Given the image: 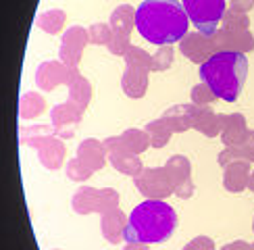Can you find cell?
<instances>
[{
    "instance_id": "7c38bea8",
    "label": "cell",
    "mask_w": 254,
    "mask_h": 250,
    "mask_svg": "<svg viewBox=\"0 0 254 250\" xmlns=\"http://www.w3.org/2000/svg\"><path fill=\"white\" fill-rule=\"evenodd\" d=\"M83 111L79 107H75L71 100L69 102H63V104H57L55 109L50 111V121H52V129L59 138H71L73 135V129H67L65 125H75L79 123Z\"/></svg>"
},
{
    "instance_id": "1f68e13d",
    "label": "cell",
    "mask_w": 254,
    "mask_h": 250,
    "mask_svg": "<svg viewBox=\"0 0 254 250\" xmlns=\"http://www.w3.org/2000/svg\"><path fill=\"white\" fill-rule=\"evenodd\" d=\"M221 27L227 29H248V17L244 13H236V10H225L223 21H221Z\"/></svg>"
},
{
    "instance_id": "603a6c76",
    "label": "cell",
    "mask_w": 254,
    "mask_h": 250,
    "mask_svg": "<svg viewBox=\"0 0 254 250\" xmlns=\"http://www.w3.org/2000/svg\"><path fill=\"white\" fill-rule=\"evenodd\" d=\"M144 131L150 135V146L152 148H163V146L169 144V140H171V135H173V129L169 127V123L163 117L150 121L146 125Z\"/></svg>"
},
{
    "instance_id": "8d00e7d4",
    "label": "cell",
    "mask_w": 254,
    "mask_h": 250,
    "mask_svg": "<svg viewBox=\"0 0 254 250\" xmlns=\"http://www.w3.org/2000/svg\"><path fill=\"white\" fill-rule=\"evenodd\" d=\"M234 161H244V156H242L240 148H227V146H225V148L221 150V154H219V165L225 169V167L229 163H234Z\"/></svg>"
},
{
    "instance_id": "7a4b0ae2",
    "label": "cell",
    "mask_w": 254,
    "mask_h": 250,
    "mask_svg": "<svg viewBox=\"0 0 254 250\" xmlns=\"http://www.w3.org/2000/svg\"><path fill=\"white\" fill-rule=\"evenodd\" d=\"M248 75V59L244 52L219 50L200 65V79L225 102H236Z\"/></svg>"
},
{
    "instance_id": "8992f818",
    "label": "cell",
    "mask_w": 254,
    "mask_h": 250,
    "mask_svg": "<svg viewBox=\"0 0 254 250\" xmlns=\"http://www.w3.org/2000/svg\"><path fill=\"white\" fill-rule=\"evenodd\" d=\"M133 182L137 186L146 200H163L169 194H173V184L171 177H169L165 167H148L142 169L140 175L133 177Z\"/></svg>"
},
{
    "instance_id": "4dcf8cb0",
    "label": "cell",
    "mask_w": 254,
    "mask_h": 250,
    "mask_svg": "<svg viewBox=\"0 0 254 250\" xmlns=\"http://www.w3.org/2000/svg\"><path fill=\"white\" fill-rule=\"evenodd\" d=\"M88 36H90V44H109L111 38H113V29L111 25H104V23H94L88 29Z\"/></svg>"
},
{
    "instance_id": "6da1fadb",
    "label": "cell",
    "mask_w": 254,
    "mask_h": 250,
    "mask_svg": "<svg viewBox=\"0 0 254 250\" xmlns=\"http://www.w3.org/2000/svg\"><path fill=\"white\" fill-rule=\"evenodd\" d=\"M190 19L177 0H144L135 8V27L140 36L156 46H171L188 34Z\"/></svg>"
},
{
    "instance_id": "d6a6232c",
    "label": "cell",
    "mask_w": 254,
    "mask_h": 250,
    "mask_svg": "<svg viewBox=\"0 0 254 250\" xmlns=\"http://www.w3.org/2000/svg\"><path fill=\"white\" fill-rule=\"evenodd\" d=\"M113 208H119V194L111 190V188H104L100 190V206H98V213H109Z\"/></svg>"
},
{
    "instance_id": "30bf717a",
    "label": "cell",
    "mask_w": 254,
    "mask_h": 250,
    "mask_svg": "<svg viewBox=\"0 0 254 250\" xmlns=\"http://www.w3.org/2000/svg\"><path fill=\"white\" fill-rule=\"evenodd\" d=\"M179 50L192 62L202 65L210 55L217 52V42H215V36H204V34H200V31H196V34L184 36V40L179 42Z\"/></svg>"
},
{
    "instance_id": "44dd1931",
    "label": "cell",
    "mask_w": 254,
    "mask_h": 250,
    "mask_svg": "<svg viewBox=\"0 0 254 250\" xmlns=\"http://www.w3.org/2000/svg\"><path fill=\"white\" fill-rule=\"evenodd\" d=\"M135 23V13H133V6L129 4H121L117 6V10L111 15V29H113V36H121V38H129L131 29Z\"/></svg>"
},
{
    "instance_id": "8fae6325",
    "label": "cell",
    "mask_w": 254,
    "mask_h": 250,
    "mask_svg": "<svg viewBox=\"0 0 254 250\" xmlns=\"http://www.w3.org/2000/svg\"><path fill=\"white\" fill-rule=\"evenodd\" d=\"M88 42H90V36L83 27H69L67 34L61 40V50H59L61 61L69 67H77Z\"/></svg>"
},
{
    "instance_id": "d6986e66",
    "label": "cell",
    "mask_w": 254,
    "mask_h": 250,
    "mask_svg": "<svg viewBox=\"0 0 254 250\" xmlns=\"http://www.w3.org/2000/svg\"><path fill=\"white\" fill-rule=\"evenodd\" d=\"M148 69L127 65L121 77V88L129 98H142L148 90Z\"/></svg>"
},
{
    "instance_id": "9c48e42d",
    "label": "cell",
    "mask_w": 254,
    "mask_h": 250,
    "mask_svg": "<svg viewBox=\"0 0 254 250\" xmlns=\"http://www.w3.org/2000/svg\"><path fill=\"white\" fill-rule=\"evenodd\" d=\"M79 75L77 67H69L63 61H48L42 62L36 71V83L40 90H52L59 83H67L71 86V81Z\"/></svg>"
},
{
    "instance_id": "5b68a950",
    "label": "cell",
    "mask_w": 254,
    "mask_h": 250,
    "mask_svg": "<svg viewBox=\"0 0 254 250\" xmlns=\"http://www.w3.org/2000/svg\"><path fill=\"white\" fill-rule=\"evenodd\" d=\"M188 19L198 27L200 34L213 36L225 15V0H182Z\"/></svg>"
},
{
    "instance_id": "f1b7e54d",
    "label": "cell",
    "mask_w": 254,
    "mask_h": 250,
    "mask_svg": "<svg viewBox=\"0 0 254 250\" xmlns=\"http://www.w3.org/2000/svg\"><path fill=\"white\" fill-rule=\"evenodd\" d=\"M125 65H131V67H142V69H148L150 71V61L152 57L148 55L146 50L137 48V46H129V50L125 52Z\"/></svg>"
},
{
    "instance_id": "83f0119b",
    "label": "cell",
    "mask_w": 254,
    "mask_h": 250,
    "mask_svg": "<svg viewBox=\"0 0 254 250\" xmlns=\"http://www.w3.org/2000/svg\"><path fill=\"white\" fill-rule=\"evenodd\" d=\"M173 65V46H161L150 61V71H167Z\"/></svg>"
},
{
    "instance_id": "ba28073f",
    "label": "cell",
    "mask_w": 254,
    "mask_h": 250,
    "mask_svg": "<svg viewBox=\"0 0 254 250\" xmlns=\"http://www.w3.org/2000/svg\"><path fill=\"white\" fill-rule=\"evenodd\" d=\"M104 144V148H107V156H109V163L115 167L117 171L125 173V175H140L142 173V161H140V156H137L135 152L131 150H127L125 146L121 144V138L117 135V138H107L102 142Z\"/></svg>"
},
{
    "instance_id": "74e56055",
    "label": "cell",
    "mask_w": 254,
    "mask_h": 250,
    "mask_svg": "<svg viewBox=\"0 0 254 250\" xmlns=\"http://www.w3.org/2000/svg\"><path fill=\"white\" fill-rule=\"evenodd\" d=\"M238 148H240L242 156H244V161L254 163V131H250L248 140H246L244 144H242V146H238Z\"/></svg>"
},
{
    "instance_id": "3957f363",
    "label": "cell",
    "mask_w": 254,
    "mask_h": 250,
    "mask_svg": "<svg viewBox=\"0 0 254 250\" xmlns=\"http://www.w3.org/2000/svg\"><path fill=\"white\" fill-rule=\"evenodd\" d=\"M177 215L165 200H144L127 217L123 240L129 244H158L171 238Z\"/></svg>"
},
{
    "instance_id": "52a82bcc",
    "label": "cell",
    "mask_w": 254,
    "mask_h": 250,
    "mask_svg": "<svg viewBox=\"0 0 254 250\" xmlns=\"http://www.w3.org/2000/svg\"><path fill=\"white\" fill-rule=\"evenodd\" d=\"M165 169L171 177V184H173V194L177 198H182V200H188V198H192L196 186H194V180H192V165L186 156L182 154H175L171 159L167 161Z\"/></svg>"
},
{
    "instance_id": "484cf974",
    "label": "cell",
    "mask_w": 254,
    "mask_h": 250,
    "mask_svg": "<svg viewBox=\"0 0 254 250\" xmlns=\"http://www.w3.org/2000/svg\"><path fill=\"white\" fill-rule=\"evenodd\" d=\"M119 138H121V144L125 146V148L135 152V154L144 152L148 146H150V135H148L146 131H142V129H125Z\"/></svg>"
},
{
    "instance_id": "cb8c5ba5",
    "label": "cell",
    "mask_w": 254,
    "mask_h": 250,
    "mask_svg": "<svg viewBox=\"0 0 254 250\" xmlns=\"http://www.w3.org/2000/svg\"><path fill=\"white\" fill-rule=\"evenodd\" d=\"M90 98H92V86H90V81L86 77L77 75L75 79L71 81V86H69V100L75 104V107H79L81 111H86V107L90 104Z\"/></svg>"
},
{
    "instance_id": "ee69618b",
    "label": "cell",
    "mask_w": 254,
    "mask_h": 250,
    "mask_svg": "<svg viewBox=\"0 0 254 250\" xmlns=\"http://www.w3.org/2000/svg\"><path fill=\"white\" fill-rule=\"evenodd\" d=\"M252 229H254V221H252Z\"/></svg>"
},
{
    "instance_id": "836d02e7",
    "label": "cell",
    "mask_w": 254,
    "mask_h": 250,
    "mask_svg": "<svg viewBox=\"0 0 254 250\" xmlns=\"http://www.w3.org/2000/svg\"><path fill=\"white\" fill-rule=\"evenodd\" d=\"M67 175L71 177V180H75V182H86L88 177L92 175V171L79 159H71L67 163Z\"/></svg>"
},
{
    "instance_id": "7402d4cb",
    "label": "cell",
    "mask_w": 254,
    "mask_h": 250,
    "mask_svg": "<svg viewBox=\"0 0 254 250\" xmlns=\"http://www.w3.org/2000/svg\"><path fill=\"white\" fill-rule=\"evenodd\" d=\"M100 206V190H94L90 186H83L73 196V208L79 215H90V213H98Z\"/></svg>"
},
{
    "instance_id": "2e32d148",
    "label": "cell",
    "mask_w": 254,
    "mask_h": 250,
    "mask_svg": "<svg viewBox=\"0 0 254 250\" xmlns=\"http://www.w3.org/2000/svg\"><path fill=\"white\" fill-rule=\"evenodd\" d=\"M196 104H175V107H169L163 113V119L169 123V127L173 129V133H184L188 129H192V121L196 115Z\"/></svg>"
},
{
    "instance_id": "b9f144b4",
    "label": "cell",
    "mask_w": 254,
    "mask_h": 250,
    "mask_svg": "<svg viewBox=\"0 0 254 250\" xmlns=\"http://www.w3.org/2000/svg\"><path fill=\"white\" fill-rule=\"evenodd\" d=\"M248 190L250 192H254V171L250 173V177H248Z\"/></svg>"
},
{
    "instance_id": "ac0fdd59",
    "label": "cell",
    "mask_w": 254,
    "mask_h": 250,
    "mask_svg": "<svg viewBox=\"0 0 254 250\" xmlns=\"http://www.w3.org/2000/svg\"><path fill=\"white\" fill-rule=\"evenodd\" d=\"M248 177H250V161H234L225 167L223 173V186L227 192L240 194L248 188Z\"/></svg>"
},
{
    "instance_id": "7bdbcfd3",
    "label": "cell",
    "mask_w": 254,
    "mask_h": 250,
    "mask_svg": "<svg viewBox=\"0 0 254 250\" xmlns=\"http://www.w3.org/2000/svg\"><path fill=\"white\" fill-rule=\"evenodd\" d=\"M250 250H254V242H252V244H250Z\"/></svg>"
},
{
    "instance_id": "d590c367",
    "label": "cell",
    "mask_w": 254,
    "mask_h": 250,
    "mask_svg": "<svg viewBox=\"0 0 254 250\" xmlns=\"http://www.w3.org/2000/svg\"><path fill=\"white\" fill-rule=\"evenodd\" d=\"M182 250H215V242L208 236H198L192 242H188Z\"/></svg>"
},
{
    "instance_id": "e575fe53",
    "label": "cell",
    "mask_w": 254,
    "mask_h": 250,
    "mask_svg": "<svg viewBox=\"0 0 254 250\" xmlns=\"http://www.w3.org/2000/svg\"><path fill=\"white\" fill-rule=\"evenodd\" d=\"M109 50L113 52V55H117V57H125V52L129 50V38H121V36H113L111 42H109Z\"/></svg>"
},
{
    "instance_id": "277c9868",
    "label": "cell",
    "mask_w": 254,
    "mask_h": 250,
    "mask_svg": "<svg viewBox=\"0 0 254 250\" xmlns=\"http://www.w3.org/2000/svg\"><path fill=\"white\" fill-rule=\"evenodd\" d=\"M21 142L38 148L40 161L46 169H59L65 159V144L59 135H52L48 125H34L21 129Z\"/></svg>"
},
{
    "instance_id": "ffe728a7",
    "label": "cell",
    "mask_w": 254,
    "mask_h": 250,
    "mask_svg": "<svg viewBox=\"0 0 254 250\" xmlns=\"http://www.w3.org/2000/svg\"><path fill=\"white\" fill-rule=\"evenodd\" d=\"M125 225H127V217L119 208H113V211L102 215V236L107 238L111 244L121 242V238L125 234Z\"/></svg>"
},
{
    "instance_id": "f546056e",
    "label": "cell",
    "mask_w": 254,
    "mask_h": 250,
    "mask_svg": "<svg viewBox=\"0 0 254 250\" xmlns=\"http://www.w3.org/2000/svg\"><path fill=\"white\" fill-rule=\"evenodd\" d=\"M213 100H217L215 96V92L210 90L204 81H200L198 86L192 88V102L196 104V107H208Z\"/></svg>"
},
{
    "instance_id": "4fadbf2b",
    "label": "cell",
    "mask_w": 254,
    "mask_h": 250,
    "mask_svg": "<svg viewBox=\"0 0 254 250\" xmlns=\"http://www.w3.org/2000/svg\"><path fill=\"white\" fill-rule=\"evenodd\" d=\"M215 36L217 42V52L219 50H236V52H246L254 48V36L248 29H227L219 27Z\"/></svg>"
},
{
    "instance_id": "e0dca14e",
    "label": "cell",
    "mask_w": 254,
    "mask_h": 250,
    "mask_svg": "<svg viewBox=\"0 0 254 250\" xmlns=\"http://www.w3.org/2000/svg\"><path fill=\"white\" fill-rule=\"evenodd\" d=\"M77 159L94 173V171L102 169L109 156H107V148H104V144H100L98 140H94V138H88V140H83L79 144Z\"/></svg>"
},
{
    "instance_id": "d4e9b609",
    "label": "cell",
    "mask_w": 254,
    "mask_h": 250,
    "mask_svg": "<svg viewBox=\"0 0 254 250\" xmlns=\"http://www.w3.org/2000/svg\"><path fill=\"white\" fill-rule=\"evenodd\" d=\"M65 10H59V8H50L46 10V13H40L38 19H36V25L42 29V31H46V34H59L61 27L65 25Z\"/></svg>"
},
{
    "instance_id": "ab89813d",
    "label": "cell",
    "mask_w": 254,
    "mask_h": 250,
    "mask_svg": "<svg viewBox=\"0 0 254 250\" xmlns=\"http://www.w3.org/2000/svg\"><path fill=\"white\" fill-rule=\"evenodd\" d=\"M221 250H250V244H248V242H244V240H236V242L225 244Z\"/></svg>"
},
{
    "instance_id": "9a60e30c",
    "label": "cell",
    "mask_w": 254,
    "mask_h": 250,
    "mask_svg": "<svg viewBox=\"0 0 254 250\" xmlns=\"http://www.w3.org/2000/svg\"><path fill=\"white\" fill-rule=\"evenodd\" d=\"M223 123H225V115L215 113L208 107H198L192 121V129L204 133L206 138H217L223 131Z\"/></svg>"
},
{
    "instance_id": "60d3db41",
    "label": "cell",
    "mask_w": 254,
    "mask_h": 250,
    "mask_svg": "<svg viewBox=\"0 0 254 250\" xmlns=\"http://www.w3.org/2000/svg\"><path fill=\"white\" fill-rule=\"evenodd\" d=\"M123 250H148V244H127Z\"/></svg>"
},
{
    "instance_id": "f35d334b",
    "label": "cell",
    "mask_w": 254,
    "mask_h": 250,
    "mask_svg": "<svg viewBox=\"0 0 254 250\" xmlns=\"http://www.w3.org/2000/svg\"><path fill=\"white\" fill-rule=\"evenodd\" d=\"M254 6V0H231V10L236 13H248V10Z\"/></svg>"
},
{
    "instance_id": "4316f807",
    "label": "cell",
    "mask_w": 254,
    "mask_h": 250,
    "mask_svg": "<svg viewBox=\"0 0 254 250\" xmlns=\"http://www.w3.org/2000/svg\"><path fill=\"white\" fill-rule=\"evenodd\" d=\"M44 98L40 96V94H36V92H27V94H23L21 96V100H19V115L23 119H34V117H38V115L44 111Z\"/></svg>"
},
{
    "instance_id": "5bb4252c",
    "label": "cell",
    "mask_w": 254,
    "mask_h": 250,
    "mask_svg": "<svg viewBox=\"0 0 254 250\" xmlns=\"http://www.w3.org/2000/svg\"><path fill=\"white\" fill-rule=\"evenodd\" d=\"M250 135V129L246 127V117L242 113H231L225 115V123H223V131H221V142L227 148H238L242 146Z\"/></svg>"
}]
</instances>
